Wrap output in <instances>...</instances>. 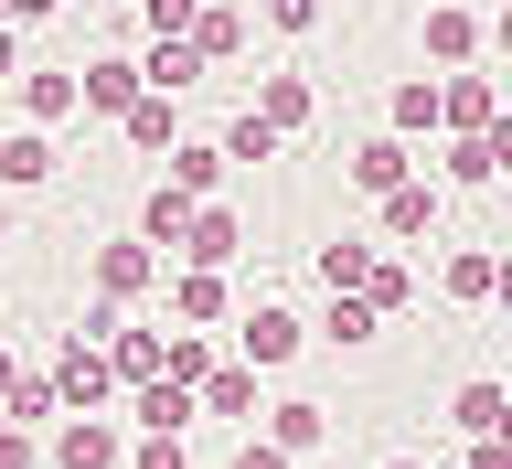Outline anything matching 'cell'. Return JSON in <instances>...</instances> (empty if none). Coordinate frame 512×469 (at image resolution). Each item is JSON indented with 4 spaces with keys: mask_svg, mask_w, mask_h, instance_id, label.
<instances>
[{
    "mask_svg": "<svg viewBox=\"0 0 512 469\" xmlns=\"http://www.w3.org/2000/svg\"><path fill=\"white\" fill-rule=\"evenodd\" d=\"M299 342H310V331H299V310H278V299H256V310L235 320V352H246L256 374H278V363H299Z\"/></svg>",
    "mask_w": 512,
    "mask_h": 469,
    "instance_id": "obj_1",
    "label": "cell"
},
{
    "mask_svg": "<svg viewBox=\"0 0 512 469\" xmlns=\"http://www.w3.org/2000/svg\"><path fill=\"white\" fill-rule=\"evenodd\" d=\"M438 96H448V128H491V118H502V86H491L480 64H448Z\"/></svg>",
    "mask_w": 512,
    "mask_h": 469,
    "instance_id": "obj_2",
    "label": "cell"
},
{
    "mask_svg": "<svg viewBox=\"0 0 512 469\" xmlns=\"http://www.w3.org/2000/svg\"><path fill=\"white\" fill-rule=\"evenodd\" d=\"M416 171V150H406V128H374V139H363V150H352V182L363 192H395Z\"/></svg>",
    "mask_w": 512,
    "mask_h": 469,
    "instance_id": "obj_3",
    "label": "cell"
},
{
    "mask_svg": "<svg viewBox=\"0 0 512 469\" xmlns=\"http://www.w3.org/2000/svg\"><path fill=\"white\" fill-rule=\"evenodd\" d=\"M235 246H246V224L214 214V203H192V224H182V256H192V267H235Z\"/></svg>",
    "mask_w": 512,
    "mask_h": 469,
    "instance_id": "obj_4",
    "label": "cell"
},
{
    "mask_svg": "<svg viewBox=\"0 0 512 469\" xmlns=\"http://www.w3.org/2000/svg\"><path fill=\"white\" fill-rule=\"evenodd\" d=\"M160 278V256H150V235H128V246H107L96 256V288H107V299H139V288Z\"/></svg>",
    "mask_w": 512,
    "mask_h": 469,
    "instance_id": "obj_5",
    "label": "cell"
},
{
    "mask_svg": "<svg viewBox=\"0 0 512 469\" xmlns=\"http://www.w3.org/2000/svg\"><path fill=\"white\" fill-rule=\"evenodd\" d=\"M384 128H406V139L448 128V96H438V75H406V86H395V107H384Z\"/></svg>",
    "mask_w": 512,
    "mask_h": 469,
    "instance_id": "obj_6",
    "label": "cell"
},
{
    "mask_svg": "<svg viewBox=\"0 0 512 469\" xmlns=\"http://www.w3.org/2000/svg\"><path fill=\"white\" fill-rule=\"evenodd\" d=\"M427 224H438V182H416V171H406V182L384 192V235L406 246V235H427Z\"/></svg>",
    "mask_w": 512,
    "mask_h": 469,
    "instance_id": "obj_7",
    "label": "cell"
},
{
    "mask_svg": "<svg viewBox=\"0 0 512 469\" xmlns=\"http://www.w3.org/2000/svg\"><path fill=\"white\" fill-rule=\"evenodd\" d=\"M192 395H203V416H256V363H214Z\"/></svg>",
    "mask_w": 512,
    "mask_h": 469,
    "instance_id": "obj_8",
    "label": "cell"
},
{
    "mask_svg": "<svg viewBox=\"0 0 512 469\" xmlns=\"http://www.w3.org/2000/svg\"><path fill=\"white\" fill-rule=\"evenodd\" d=\"M192 43H203V64H235V54H246V11H235V0L192 11Z\"/></svg>",
    "mask_w": 512,
    "mask_h": 469,
    "instance_id": "obj_9",
    "label": "cell"
},
{
    "mask_svg": "<svg viewBox=\"0 0 512 469\" xmlns=\"http://www.w3.org/2000/svg\"><path fill=\"white\" fill-rule=\"evenodd\" d=\"M267 438H278L288 459H299V448H320V438H331V416H320L310 395H288V406H267Z\"/></svg>",
    "mask_w": 512,
    "mask_h": 469,
    "instance_id": "obj_10",
    "label": "cell"
},
{
    "mask_svg": "<svg viewBox=\"0 0 512 469\" xmlns=\"http://www.w3.org/2000/svg\"><path fill=\"white\" fill-rule=\"evenodd\" d=\"M427 54H438V64H470V54H480V22L459 11V0H438V11H427Z\"/></svg>",
    "mask_w": 512,
    "mask_h": 469,
    "instance_id": "obj_11",
    "label": "cell"
},
{
    "mask_svg": "<svg viewBox=\"0 0 512 469\" xmlns=\"http://www.w3.org/2000/svg\"><path fill=\"white\" fill-rule=\"evenodd\" d=\"M171 182H182L192 203H203V192L224 182V139H171Z\"/></svg>",
    "mask_w": 512,
    "mask_h": 469,
    "instance_id": "obj_12",
    "label": "cell"
},
{
    "mask_svg": "<svg viewBox=\"0 0 512 469\" xmlns=\"http://www.w3.org/2000/svg\"><path fill=\"white\" fill-rule=\"evenodd\" d=\"M139 86H150V75H139L128 54H96L86 64V107H118V118H128V96H139Z\"/></svg>",
    "mask_w": 512,
    "mask_h": 469,
    "instance_id": "obj_13",
    "label": "cell"
},
{
    "mask_svg": "<svg viewBox=\"0 0 512 469\" xmlns=\"http://www.w3.org/2000/svg\"><path fill=\"white\" fill-rule=\"evenodd\" d=\"M256 118H278V128H310V75H256Z\"/></svg>",
    "mask_w": 512,
    "mask_h": 469,
    "instance_id": "obj_14",
    "label": "cell"
},
{
    "mask_svg": "<svg viewBox=\"0 0 512 469\" xmlns=\"http://www.w3.org/2000/svg\"><path fill=\"white\" fill-rule=\"evenodd\" d=\"M448 416H459L470 438H502V427H512V395H502V384H459V406H448Z\"/></svg>",
    "mask_w": 512,
    "mask_h": 469,
    "instance_id": "obj_15",
    "label": "cell"
},
{
    "mask_svg": "<svg viewBox=\"0 0 512 469\" xmlns=\"http://www.w3.org/2000/svg\"><path fill=\"white\" fill-rule=\"evenodd\" d=\"M182 224H192V192L182 182H160L150 203H139V235H150V246H182Z\"/></svg>",
    "mask_w": 512,
    "mask_h": 469,
    "instance_id": "obj_16",
    "label": "cell"
},
{
    "mask_svg": "<svg viewBox=\"0 0 512 469\" xmlns=\"http://www.w3.org/2000/svg\"><path fill=\"white\" fill-rule=\"evenodd\" d=\"M0 182H54V139H43V128L0 139Z\"/></svg>",
    "mask_w": 512,
    "mask_h": 469,
    "instance_id": "obj_17",
    "label": "cell"
},
{
    "mask_svg": "<svg viewBox=\"0 0 512 469\" xmlns=\"http://www.w3.org/2000/svg\"><path fill=\"white\" fill-rule=\"evenodd\" d=\"M448 182H459V192L502 182V160H491V139H480V128H459V139H448Z\"/></svg>",
    "mask_w": 512,
    "mask_h": 469,
    "instance_id": "obj_18",
    "label": "cell"
},
{
    "mask_svg": "<svg viewBox=\"0 0 512 469\" xmlns=\"http://www.w3.org/2000/svg\"><path fill=\"white\" fill-rule=\"evenodd\" d=\"M107 384H118V363H107V352H86V342H64V395H75V406H96V395H107Z\"/></svg>",
    "mask_w": 512,
    "mask_h": 469,
    "instance_id": "obj_19",
    "label": "cell"
},
{
    "mask_svg": "<svg viewBox=\"0 0 512 469\" xmlns=\"http://www.w3.org/2000/svg\"><path fill=\"white\" fill-rule=\"evenodd\" d=\"M128 139H139V150H171V96H160V86L128 96Z\"/></svg>",
    "mask_w": 512,
    "mask_h": 469,
    "instance_id": "obj_20",
    "label": "cell"
},
{
    "mask_svg": "<svg viewBox=\"0 0 512 469\" xmlns=\"http://www.w3.org/2000/svg\"><path fill=\"white\" fill-rule=\"evenodd\" d=\"M491 278H502V256H448V267H438V288H448V299H491Z\"/></svg>",
    "mask_w": 512,
    "mask_h": 469,
    "instance_id": "obj_21",
    "label": "cell"
},
{
    "mask_svg": "<svg viewBox=\"0 0 512 469\" xmlns=\"http://www.w3.org/2000/svg\"><path fill=\"white\" fill-rule=\"evenodd\" d=\"M278 139H288V128H278V118H256V107H246V118L224 128V160H278Z\"/></svg>",
    "mask_w": 512,
    "mask_h": 469,
    "instance_id": "obj_22",
    "label": "cell"
},
{
    "mask_svg": "<svg viewBox=\"0 0 512 469\" xmlns=\"http://www.w3.org/2000/svg\"><path fill=\"white\" fill-rule=\"evenodd\" d=\"M64 469H118V427H64Z\"/></svg>",
    "mask_w": 512,
    "mask_h": 469,
    "instance_id": "obj_23",
    "label": "cell"
},
{
    "mask_svg": "<svg viewBox=\"0 0 512 469\" xmlns=\"http://www.w3.org/2000/svg\"><path fill=\"white\" fill-rule=\"evenodd\" d=\"M160 352H171L160 331H118V342H107V363H118L128 384H150V374H160Z\"/></svg>",
    "mask_w": 512,
    "mask_h": 469,
    "instance_id": "obj_24",
    "label": "cell"
},
{
    "mask_svg": "<svg viewBox=\"0 0 512 469\" xmlns=\"http://www.w3.org/2000/svg\"><path fill=\"white\" fill-rule=\"evenodd\" d=\"M171 310L182 320H224V267H192V278L171 288Z\"/></svg>",
    "mask_w": 512,
    "mask_h": 469,
    "instance_id": "obj_25",
    "label": "cell"
},
{
    "mask_svg": "<svg viewBox=\"0 0 512 469\" xmlns=\"http://www.w3.org/2000/svg\"><path fill=\"white\" fill-rule=\"evenodd\" d=\"M22 107H32V118H75V107H86V86H75V75H32Z\"/></svg>",
    "mask_w": 512,
    "mask_h": 469,
    "instance_id": "obj_26",
    "label": "cell"
},
{
    "mask_svg": "<svg viewBox=\"0 0 512 469\" xmlns=\"http://www.w3.org/2000/svg\"><path fill=\"white\" fill-rule=\"evenodd\" d=\"M363 299H374V310L395 320V310H406V299H416V278H406V267H384V256H374V267H363Z\"/></svg>",
    "mask_w": 512,
    "mask_h": 469,
    "instance_id": "obj_27",
    "label": "cell"
},
{
    "mask_svg": "<svg viewBox=\"0 0 512 469\" xmlns=\"http://www.w3.org/2000/svg\"><path fill=\"white\" fill-rule=\"evenodd\" d=\"M363 267H374V246H320V288H363Z\"/></svg>",
    "mask_w": 512,
    "mask_h": 469,
    "instance_id": "obj_28",
    "label": "cell"
},
{
    "mask_svg": "<svg viewBox=\"0 0 512 469\" xmlns=\"http://www.w3.org/2000/svg\"><path fill=\"white\" fill-rule=\"evenodd\" d=\"M160 374H171V384H203V374H214V352H203V342H192V331H182V342L160 352Z\"/></svg>",
    "mask_w": 512,
    "mask_h": 469,
    "instance_id": "obj_29",
    "label": "cell"
},
{
    "mask_svg": "<svg viewBox=\"0 0 512 469\" xmlns=\"http://www.w3.org/2000/svg\"><path fill=\"white\" fill-rule=\"evenodd\" d=\"M320 11H331V0H267V22H278V32H320Z\"/></svg>",
    "mask_w": 512,
    "mask_h": 469,
    "instance_id": "obj_30",
    "label": "cell"
},
{
    "mask_svg": "<svg viewBox=\"0 0 512 469\" xmlns=\"http://www.w3.org/2000/svg\"><path fill=\"white\" fill-rule=\"evenodd\" d=\"M54 395H64V384H32V374H11V416H54Z\"/></svg>",
    "mask_w": 512,
    "mask_h": 469,
    "instance_id": "obj_31",
    "label": "cell"
},
{
    "mask_svg": "<svg viewBox=\"0 0 512 469\" xmlns=\"http://www.w3.org/2000/svg\"><path fill=\"white\" fill-rule=\"evenodd\" d=\"M139 11H150V32H192V11H203V0H139Z\"/></svg>",
    "mask_w": 512,
    "mask_h": 469,
    "instance_id": "obj_32",
    "label": "cell"
},
{
    "mask_svg": "<svg viewBox=\"0 0 512 469\" xmlns=\"http://www.w3.org/2000/svg\"><path fill=\"white\" fill-rule=\"evenodd\" d=\"M139 469H192V459H182V438H171V427H150V448H139Z\"/></svg>",
    "mask_w": 512,
    "mask_h": 469,
    "instance_id": "obj_33",
    "label": "cell"
},
{
    "mask_svg": "<svg viewBox=\"0 0 512 469\" xmlns=\"http://www.w3.org/2000/svg\"><path fill=\"white\" fill-rule=\"evenodd\" d=\"M235 469H288V448H278V438H246V459H235Z\"/></svg>",
    "mask_w": 512,
    "mask_h": 469,
    "instance_id": "obj_34",
    "label": "cell"
},
{
    "mask_svg": "<svg viewBox=\"0 0 512 469\" xmlns=\"http://www.w3.org/2000/svg\"><path fill=\"white\" fill-rule=\"evenodd\" d=\"M480 139H491V160H502V171H512V107H502V118H491V128H480Z\"/></svg>",
    "mask_w": 512,
    "mask_h": 469,
    "instance_id": "obj_35",
    "label": "cell"
},
{
    "mask_svg": "<svg viewBox=\"0 0 512 469\" xmlns=\"http://www.w3.org/2000/svg\"><path fill=\"white\" fill-rule=\"evenodd\" d=\"M0 469H32V448H22V438H11V427H0Z\"/></svg>",
    "mask_w": 512,
    "mask_h": 469,
    "instance_id": "obj_36",
    "label": "cell"
},
{
    "mask_svg": "<svg viewBox=\"0 0 512 469\" xmlns=\"http://www.w3.org/2000/svg\"><path fill=\"white\" fill-rule=\"evenodd\" d=\"M470 469H512V448H502V438H480V459H470Z\"/></svg>",
    "mask_w": 512,
    "mask_h": 469,
    "instance_id": "obj_37",
    "label": "cell"
},
{
    "mask_svg": "<svg viewBox=\"0 0 512 469\" xmlns=\"http://www.w3.org/2000/svg\"><path fill=\"white\" fill-rule=\"evenodd\" d=\"M0 75H22V43H11V22H0Z\"/></svg>",
    "mask_w": 512,
    "mask_h": 469,
    "instance_id": "obj_38",
    "label": "cell"
},
{
    "mask_svg": "<svg viewBox=\"0 0 512 469\" xmlns=\"http://www.w3.org/2000/svg\"><path fill=\"white\" fill-rule=\"evenodd\" d=\"M43 11H54V0H11V22H43Z\"/></svg>",
    "mask_w": 512,
    "mask_h": 469,
    "instance_id": "obj_39",
    "label": "cell"
},
{
    "mask_svg": "<svg viewBox=\"0 0 512 469\" xmlns=\"http://www.w3.org/2000/svg\"><path fill=\"white\" fill-rule=\"evenodd\" d=\"M491 43H502V54H512V0H502V22H491Z\"/></svg>",
    "mask_w": 512,
    "mask_h": 469,
    "instance_id": "obj_40",
    "label": "cell"
},
{
    "mask_svg": "<svg viewBox=\"0 0 512 469\" xmlns=\"http://www.w3.org/2000/svg\"><path fill=\"white\" fill-rule=\"evenodd\" d=\"M491 299H502V310H512V256H502V278H491Z\"/></svg>",
    "mask_w": 512,
    "mask_h": 469,
    "instance_id": "obj_41",
    "label": "cell"
},
{
    "mask_svg": "<svg viewBox=\"0 0 512 469\" xmlns=\"http://www.w3.org/2000/svg\"><path fill=\"white\" fill-rule=\"evenodd\" d=\"M0 395H11V352H0Z\"/></svg>",
    "mask_w": 512,
    "mask_h": 469,
    "instance_id": "obj_42",
    "label": "cell"
},
{
    "mask_svg": "<svg viewBox=\"0 0 512 469\" xmlns=\"http://www.w3.org/2000/svg\"><path fill=\"white\" fill-rule=\"evenodd\" d=\"M0 22H11V0H0Z\"/></svg>",
    "mask_w": 512,
    "mask_h": 469,
    "instance_id": "obj_43",
    "label": "cell"
},
{
    "mask_svg": "<svg viewBox=\"0 0 512 469\" xmlns=\"http://www.w3.org/2000/svg\"><path fill=\"white\" fill-rule=\"evenodd\" d=\"M0 235H11V214H0Z\"/></svg>",
    "mask_w": 512,
    "mask_h": 469,
    "instance_id": "obj_44",
    "label": "cell"
},
{
    "mask_svg": "<svg viewBox=\"0 0 512 469\" xmlns=\"http://www.w3.org/2000/svg\"><path fill=\"white\" fill-rule=\"evenodd\" d=\"M395 469H416V459H395Z\"/></svg>",
    "mask_w": 512,
    "mask_h": 469,
    "instance_id": "obj_45",
    "label": "cell"
},
{
    "mask_svg": "<svg viewBox=\"0 0 512 469\" xmlns=\"http://www.w3.org/2000/svg\"><path fill=\"white\" fill-rule=\"evenodd\" d=\"M491 11H502V0H491Z\"/></svg>",
    "mask_w": 512,
    "mask_h": 469,
    "instance_id": "obj_46",
    "label": "cell"
},
{
    "mask_svg": "<svg viewBox=\"0 0 512 469\" xmlns=\"http://www.w3.org/2000/svg\"><path fill=\"white\" fill-rule=\"evenodd\" d=\"M502 395H512V384H502Z\"/></svg>",
    "mask_w": 512,
    "mask_h": 469,
    "instance_id": "obj_47",
    "label": "cell"
}]
</instances>
